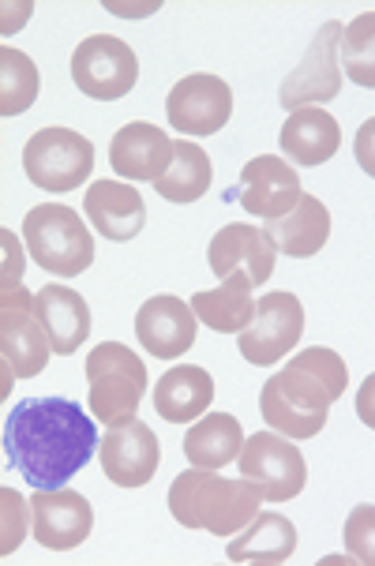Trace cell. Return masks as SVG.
I'll return each instance as SVG.
<instances>
[{"label": "cell", "instance_id": "1", "mask_svg": "<svg viewBox=\"0 0 375 566\" xmlns=\"http://www.w3.org/2000/svg\"><path fill=\"white\" fill-rule=\"evenodd\" d=\"M4 450L34 492H53L91 462L98 431L69 398H23L4 420Z\"/></svg>", "mask_w": 375, "mask_h": 566}, {"label": "cell", "instance_id": "6", "mask_svg": "<svg viewBox=\"0 0 375 566\" xmlns=\"http://www.w3.org/2000/svg\"><path fill=\"white\" fill-rule=\"evenodd\" d=\"M94 169V143L72 128H42L23 147V172L34 188L64 196L75 191Z\"/></svg>", "mask_w": 375, "mask_h": 566}, {"label": "cell", "instance_id": "10", "mask_svg": "<svg viewBox=\"0 0 375 566\" xmlns=\"http://www.w3.org/2000/svg\"><path fill=\"white\" fill-rule=\"evenodd\" d=\"M304 334V304L290 290H274L256 301V315L237 334L240 357L256 368H271L301 342Z\"/></svg>", "mask_w": 375, "mask_h": 566}, {"label": "cell", "instance_id": "17", "mask_svg": "<svg viewBox=\"0 0 375 566\" xmlns=\"http://www.w3.org/2000/svg\"><path fill=\"white\" fill-rule=\"evenodd\" d=\"M196 312L188 301L173 293L150 296L147 304L136 312V338L150 357L158 360H177L196 345Z\"/></svg>", "mask_w": 375, "mask_h": 566}, {"label": "cell", "instance_id": "31", "mask_svg": "<svg viewBox=\"0 0 375 566\" xmlns=\"http://www.w3.org/2000/svg\"><path fill=\"white\" fill-rule=\"evenodd\" d=\"M345 552H350L353 563L375 566V503H361L353 506L350 517H345Z\"/></svg>", "mask_w": 375, "mask_h": 566}, {"label": "cell", "instance_id": "30", "mask_svg": "<svg viewBox=\"0 0 375 566\" xmlns=\"http://www.w3.org/2000/svg\"><path fill=\"white\" fill-rule=\"evenodd\" d=\"M342 69L364 91H375V12H361L345 23L342 34Z\"/></svg>", "mask_w": 375, "mask_h": 566}, {"label": "cell", "instance_id": "18", "mask_svg": "<svg viewBox=\"0 0 375 566\" xmlns=\"http://www.w3.org/2000/svg\"><path fill=\"white\" fill-rule=\"evenodd\" d=\"M83 214L105 241L128 244V241H136L143 222H147V203H143L136 185H124V180H94L83 196Z\"/></svg>", "mask_w": 375, "mask_h": 566}, {"label": "cell", "instance_id": "35", "mask_svg": "<svg viewBox=\"0 0 375 566\" xmlns=\"http://www.w3.org/2000/svg\"><path fill=\"white\" fill-rule=\"evenodd\" d=\"M357 417L364 428L375 431V376H368L357 390Z\"/></svg>", "mask_w": 375, "mask_h": 566}, {"label": "cell", "instance_id": "34", "mask_svg": "<svg viewBox=\"0 0 375 566\" xmlns=\"http://www.w3.org/2000/svg\"><path fill=\"white\" fill-rule=\"evenodd\" d=\"M0 241H4V290L8 285H19V277H23V248L15 244V237L8 233H0Z\"/></svg>", "mask_w": 375, "mask_h": 566}, {"label": "cell", "instance_id": "5", "mask_svg": "<svg viewBox=\"0 0 375 566\" xmlns=\"http://www.w3.org/2000/svg\"><path fill=\"white\" fill-rule=\"evenodd\" d=\"M0 357H4V390L15 379H34L53 357L50 334L34 308V293L23 285L0 290Z\"/></svg>", "mask_w": 375, "mask_h": 566}, {"label": "cell", "instance_id": "21", "mask_svg": "<svg viewBox=\"0 0 375 566\" xmlns=\"http://www.w3.org/2000/svg\"><path fill=\"white\" fill-rule=\"evenodd\" d=\"M215 406V379L199 364H177L154 382V409L166 424H191Z\"/></svg>", "mask_w": 375, "mask_h": 566}, {"label": "cell", "instance_id": "9", "mask_svg": "<svg viewBox=\"0 0 375 566\" xmlns=\"http://www.w3.org/2000/svg\"><path fill=\"white\" fill-rule=\"evenodd\" d=\"M237 469L244 481H252L263 492L267 503H290L308 484L304 454L293 447V439L278 436V431L248 436L244 450L237 458Z\"/></svg>", "mask_w": 375, "mask_h": 566}, {"label": "cell", "instance_id": "2", "mask_svg": "<svg viewBox=\"0 0 375 566\" xmlns=\"http://www.w3.org/2000/svg\"><path fill=\"white\" fill-rule=\"evenodd\" d=\"M263 492L252 481H226L218 469L191 465L169 484V514L185 530H207L215 536H237L259 514Z\"/></svg>", "mask_w": 375, "mask_h": 566}, {"label": "cell", "instance_id": "27", "mask_svg": "<svg viewBox=\"0 0 375 566\" xmlns=\"http://www.w3.org/2000/svg\"><path fill=\"white\" fill-rule=\"evenodd\" d=\"M210 180H215V166H210L207 150L196 139H173V161L154 180V191L166 203H196L210 191Z\"/></svg>", "mask_w": 375, "mask_h": 566}, {"label": "cell", "instance_id": "28", "mask_svg": "<svg viewBox=\"0 0 375 566\" xmlns=\"http://www.w3.org/2000/svg\"><path fill=\"white\" fill-rule=\"evenodd\" d=\"M259 412H263V424L278 431L285 439H315L326 428L331 409H304L285 395L278 376L263 382V395H259Z\"/></svg>", "mask_w": 375, "mask_h": 566}, {"label": "cell", "instance_id": "19", "mask_svg": "<svg viewBox=\"0 0 375 566\" xmlns=\"http://www.w3.org/2000/svg\"><path fill=\"white\" fill-rule=\"evenodd\" d=\"M173 161V139L158 124H147V120H136V124H124V128L113 136L110 143V166L117 169L121 180H158L162 172L169 169Z\"/></svg>", "mask_w": 375, "mask_h": 566}, {"label": "cell", "instance_id": "26", "mask_svg": "<svg viewBox=\"0 0 375 566\" xmlns=\"http://www.w3.org/2000/svg\"><path fill=\"white\" fill-rule=\"evenodd\" d=\"M244 428L233 412H204L185 436V458L188 465L199 469H222L233 465L244 450Z\"/></svg>", "mask_w": 375, "mask_h": 566}, {"label": "cell", "instance_id": "7", "mask_svg": "<svg viewBox=\"0 0 375 566\" xmlns=\"http://www.w3.org/2000/svg\"><path fill=\"white\" fill-rule=\"evenodd\" d=\"M342 34L345 27L338 19H326L301 56V64L278 86V102L290 113L304 109V105H326L342 94Z\"/></svg>", "mask_w": 375, "mask_h": 566}, {"label": "cell", "instance_id": "33", "mask_svg": "<svg viewBox=\"0 0 375 566\" xmlns=\"http://www.w3.org/2000/svg\"><path fill=\"white\" fill-rule=\"evenodd\" d=\"M353 158H357V166L375 177V117L364 120L357 128V136H353Z\"/></svg>", "mask_w": 375, "mask_h": 566}, {"label": "cell", "instance_id": "12", "mask_svg": "<svg viewBox=\"0 0 375 566\" xmlns=\"http://www.w3.org/2000/svg\"><path fill=\"white\" fill-rule=\"evenodd\" d=\"M304 188L296 169L278 155H259L240 169V185L233 191H226V199H237L259 222H274L285 218L290 210L301 203Z\"/></svg>", "mask_w": 375, "mask_h": 566}, {"label": "cell", "instance_id": "32", "mask_svg": "<svg viewBox=\"0 0 375 566\" xmlns=\"http://www.w3.org/2000/svg\"><path fill=\"white\" fill-rule=\"evenodd\" d=\"M0 503H4V541H0V555H12L19 544H23V533H27V506L12 488L0 492Z\"/></svg>", "mask_w": 375, "mask_h": 566}, {"label": "cell", "instance_id": "22", "mask_svg": "<svg viewBox=\"0 0 375 566\" xmlns=\"http://www.w3.org/2000/svg\"><path fill=\"white\" fill-rule=\"evenodd\" d=\"M34 308L45 334H50L56 357H72L91 338V308H86L83 296L69 290V285H42L34 293Z\"/></svg>", "mask_w": 375, "mask_h": 566}, {"label": "cell", "instance_id": "11", "mask_svg": "<svg viewBox=\"0 0 375 566\" xmlns=\"http://www.w3.org/2000/svg\"><path fill=\"white\" fill-rule=\"evenodd\" d=\"M166 113L173 132H180V136H218L233 117V91H229L222 75H185V80L173 83Z\"/></svg>", "mask_w": 375, "mask_h": 566}, {"label": "cell", "instance_id": "14", "mask_svg": "<svg viewBox=\"0 0 375 566\" xmlns=\"http://www.w3.org/2000/svg\"><path fill=\"white\" fill-rule=\"evenodd\" d=\"M278 382L296 406L331 409L350 387V368H345L342 353L326 349V345H312V349H301L278 371Z\"/></svg>", "mask_w": 375, "mask_h": 566}, {"label": "cell", "instance_id": "3", "mask_svg": "<svg viewBox=\"0 0 375 566\" xmlns=\"http://www.w3.org/2000/svg\"><path fill=\"white\" fill-rule=\"evenodd\" d=\"M147 395V364L132 345L102 342L86 357V406L105 428H117L136 417Z\"/></svg>", "mask_w": 375, "mask_h": 566}, {"label": "cell", "instance_id": "23", "mask_svg": "<svg viewBox=\"0 0 375 566\" xmlns=\"http://www.w3.org/2000/svg\"><path fill=\"white\" fill-rule=\"evenodd\" d=\"M263 233L271 237L282 255L308 259V255L323 252V244L331 241V210L323 207V199H315L304 191L301 203H296L285 218L267 222Z\"/></svg>", "mask_w": 375, "mask_h": 566}, {"label": "cell", "instance_id": "16", "mask_svg": "<svg viewBox=\"0 0 375 566\" xmlns=\"http://www.w3.org/2000/svg\"><path fill=\"white\" fill-rule=\"evenodd\" d=\"M207 263L218 282H226L229 274L244 271L256 285H263V282H271V274H274L278 248L263 229H256L248 222H229L218 229L215 241H210Z\"/></svg>", "mask_w": 375, "mask_h": 566}, {"label": "cell", "instance_id": "20", "mask_svg": "<svg viewBox=\"0 0 375 566\" xmlns=\"http://www.w3.org/2000/svg\"><path fill=\"white\" fill-rule=\"evenodd\" d=\"M278 143H282L285 158H290L293 166L315 169V166H326V161L338 155L342 128L323 105H304V109H293L290 117H285Z\"/></svg>", "mask_w": 375, "mask_h": 566}, {"label": "cell", "instance_id": "4", "mask_svg": "<svg viewBox=\"0 0 375 566\" xmlns=\"http://www.w3.org/2000/svg\"><path fill=\"white\" fill-rule=\"evenodd\" d=\"M23 244L34 255V263L53 277H75L94 263L91 229L64 203H42L27 210Z\"/></svg>", "mask_w": 375, "mask_h": 566}, {"label": "cell", "instance_id": "25", "mask_svg": "<svg viewBox=\"0 0 375 566\" xmlns=\"http://www.w3.org/2000/svg\"><path fill=\"white\" fill-rule=\"evenodd\" d=\"M296 552V525L282 514H256L229 541V563H256V566H282L290 563Z\"/></svg>", "mask_w": 375, "mask_h": 566}, {"label": "cell", "instance_id": "24", "mask_svg": "<svg viewBox=\"0 0 375 566\" xmlns=\"http://www.w3.org/2000/svg\"><path fill=\"white\" fill-rule=\"evenodd\" d=\"M196 319L218 334H240L256 315V282L244 271L229 274L218 290H204L191 296Z\"/></svg>", "mask_w": 375, "mask_h": 566}, {"label": "cell", "instance_id": "15", "mask_svg": "<svg viewBox=\"0 0 375 566\" xmlns=\"http://www.w3.org/2000/svg\"><path fill=\"white\" fill-rule=\"evenodd\" d=\"M31 530L45 552H72L94 530V506L72 488L31 495Z\"/></svg>", "mask_w": 375, "mask_h": 566}, {"label": "cell", "instance_id": "8", "mask_svg": "<svg viewBox=\"0 0 375 566\" xmlns=\"http://www.w3.org/2000/svg\"><path fill=\"white\" fill-rule=\"evenodd\" d=\"M72 80L94 102H117L136 91L139 56L113 34H91L72 53Z\"/></svg>", "mask_w": 375, "mask_h": 566}, {"label": "cell", "instance_id": "29", "mask_svg": "<svg viewBox=\"0 0 375 566\" xmlns=\"http://www.w3.org/2000/svg\"><path fill=\"white\" fill-rule=\"evenodd\" d=\"M38 64L15 45H0V113L4 117H19L38 98Z\"/></svg>", "mask_w": 375, "mask_h": 566}, {"label": "cell", "instance_id": "13", "mask_svg": "<svg viewBox=\"0 0 375 566\" xmlns=\"http://www.w3.org/2000/svg\"><path fill=\"white\" fill-rule=\"evenodd\" d=\"M98 458H102V473L110 484L143 488L158 473L162 447H158V436H154L139 417H132V420H124V424L105 431Z\"/></svg>", "mask_w": 375, "mask_h": 566}]
</instances>
